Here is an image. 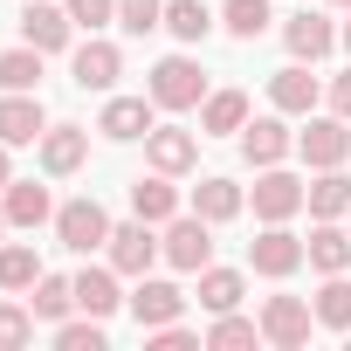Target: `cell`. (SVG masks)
<instances>
[{
  "instance_id": "cell-32",
  "label": "cell",
  "mask_w": 351,
  "mask_h": 351,
  "mask_svg": "<svg viewBox=\"0 0 351 351\" xmlns=\"http://www.w3.org/2000/svg\"><path fill=\"white\" fill-rule=\"evenodd\" d=\"M42 83V49H0V90H35Z\"/></svg>"
},
{
  "instance_id": "cell-23",
  "label": "cell",
  "mask_w": 351,
  "mask_h": 351,
  "mask_svg": "<svg viewBox=\"0 0 351 351\" xmlns=\"http://www.w3.org/2000/svg\"><path fill=\"white\" fill-rule=\"evenodd\" d=\"M248 124V90H207L200 104V138H228Z\"/></svg>"
},
{
  "instance_id": "cell-6",
  "label": "cell",
  "mask_w": 351,
  "mask_h": 351,
  "mask_svg": "<svg viewBox=\"0 0 351 351\" xmlns=\"http://www.w3.org/2000/svg\"><path fill=\"white\" fill-rule=\"evenodd\" d=\"M124 310L138 317V330L180 324V317H186V289H180V282H165V276H138V289L124 296Z\"/></svg>"
},
{
  "instance_id": "cell-36",
  "label": "cell",
  "mask_w": 351,
  "mask_h": 351,
  "mask_svg": "<svg viewBox=\"0 0 351 351\" xmlns=\"http://www.w3.org/2000/svg\"><path fill=\"white\" fill-rule=\"evenodd\" d=\"M117 28H124V35H152V28H165V0H117Z\"/></svg>"
},
{
  "instance_id": "cell-12",
  "label": "cell",
  "mask_w": 351,
  "mask_h": 351,
  "mask_svg": "<svg viewBox=\"0 0 351 351\" xmlns=\"http://www.w3.org/2000/svg\"><path fill=\"white\" fill-rule=\"evenodd\" d=\"M49 110L35 90H0V145H42Z\"/></svg>"
},
{
  "instance_id": "cell-17",
  "label": "cell",
  "mask_w": 351,
  "mask_h": 351,
  "mask_svg": "<svg viewBox=\"0 0 351 351\" xmlns=\"http://www.w3.org/2000/svg\"><path fill=\"white\" fill-rule=\"evenodd\" d=\"M152 110H158L152 97H110V104H104V117H97V131H104L110 145H138V138L158 124Z\"/></svg>"
},
{
  "instance_id": "cell-24",
  "label": "cell",
  "mask_w": 351,
  "mask_h": 351,
  "mask_svg": "<svg viewBox=\"0 0 351 351\" xmlns=\"http://www.w3.org/2000/svg\"><path fill=\"white\" fill-rule=\"evenodd\" d=\"M76 310H90V317H117L124 310V289H117V269L110 262L76 276Z\"/></svg>"
},
{
  "instance_id": "cell-7",
  "label": "cell",
  "mask_w": 351,
  "mask_h": 351,
  "mask_svg": "<svg viewBox=\"0 0 351 351\" xmlns=\"http://www.w3.org/2000/svg\"><path fill=\"white\" fill-rule=\"evenodd\" d=\"M104 255H110V269L117 276H152V262L165 255L158 248V234H152V221H124V228H110V241H104Z\"/></svg>"
},
{
  "instance_id": "cell-2",
  "label": "cell",
  "mask_w": 351,
  "mask_h": 351,
  "mask_svg": "<svg viewBox=\"0 0 351 351\" xmlns=\"http://www.w3.org/2000/svg\"><path fill=\"white\" fill-rule=\"evenodd\" d=\"M158 248H165V262L180 269V276H200V269L214 262V221H200L193 207H186V214H172L165 234H158Z\"/></svg>"
},
{
  "instance_id": "cell-18",
  "label": "cell",
  "mask_w": 351,
  "mask_h": 351,
  "mask_svg": "<svg viewBox=\"0 0 351 351\" xmlns=\"http://www.w3.org/2000/svg\"><path fill=\"white\" fill-rule=\"evenodd\" d=\"M282 49H289V62H324L337 49V28L324 14H289L282 21Z\"/></svg>"
},
{
  "instance_id": "cell-41",
  "label": "cell",
  "mask_w": 351,
  "mask_h": 351,
  "mask_svg": "<svg viewBox=\"0 0 351 351\" xmlns=\"http://www.w3.org/2000/svg\"><path fill=\"white\" fill-rule=\"evenodd\" d=\"M337 42H344V56H351V21H344V28H337Z\"/></svg>"
},
{
  "instance_id": "cell-38",
  "label": "cell",
  "mask_w": 351,
  "mask_h": 351,
  "mask_svg": "<svg viewBox=\"0 0 351 351\" xmlns=\"http://www.w3.org/2000/svg\"><path fill=\"white\" fill-rule=\"evenodd\" d=\"M62 8H69V21L90 28V35H97L104 21H117V0H62Z\"/></svg>"
},
{
  "instance_id": "cell-31",
  "label": "cell",
  "mask_w": 351,
  "mask_h": 351,
  "mask_svg": "<svg viewBox=\"0 0 351 351\" xmlns=\"http://www.w3.org/2000/svg\"><path fill=\"white\" fill-rule=\"evenodd\" d=\"M310 310H317L324 330H351V282H344V276H324V289H317Z\"/></svg>"
},
{
  "instance_id": "cell-43",
  "label": "cell",
  "mask_w": 351,
  "mask_h": 351,
  "mask_svg": "<svg viewBox=\"0 0 351 351\" xmlns=\"http://www.w3.org/2000/svg\"><path fill=\"white\" fill-rule=\"evenodd\" d=\"M330 8H351V0H330Z\"/></svg>"
},
{
  "instance_id": "cell-21",
  "label": "cell",
  "mask_w": 351,
  "mask_h": 351,
  "mask_svg": "<svg viewBox=\"0 0 351 351\" xmlns=\"http://www.w3.org/2000/svg\"><path fill=\"white\" fill-rule=\"evenodd\" d=\"M131 214L152 221V228H165L172 214H180V186H172V172H152V180L131 186Z\"/></svg>"
},
{
  "instance_id": "cell-44",
  "label": "cell",
  "mask_w": 351,
  "mask_h": 351,
  "mask_svg": "<svg viewBox=\"0 0 351 351\" xmlns=\"http://www.w3.org/2000/svg\"><path fill=\"white\" fill-rule=\"evenodd\" d=\"M344 228H351V214H344Z\"/></svg>"
},
{
  "instance_id": "cell-19",
  "label": "cell",
  "mask_w": 351,
  "mask_h": 351,
  "mask_svg": "<svg viewBox=\"0 0 351 351\" xmlns=\"http://www.w3.org/2000/svg\"><path fill=\"white\" fill-rule=\"evenodd\" d=\"M0 207H8V228H21V234H35L42 221H56V200H49V186H35V180H8Z\"/></svg>"
},
{
  "instance_id": "cell-34",
  "label": "cell",
  "mask_w": 351,
  "mask_h": 351,
  "mask_svg": "<svg viewBox=\"0 0 351 351\" xmlns=\"http://www.w3.org/2000/svg\"><path fill=\"white\" fill-rule=\"evenodd\" d=\"M56 344H62V351H104V344H110V330H104V317H90V310H83L76 324H69V317L56 324Z\"/></svg>"
},
{
  "instance_id": "cell-26",
  "label": "cell",
  "mask_w": 351,
  "mask_h": 351,
  "mask_svg": "<svg viewBox=\"0 0 351 351\" xmlns=\"http://www.w3.org/2000/svg\"><path fill=\"white\" fill-rule=\"evenodd\" d=\"M241 296H248V276L241 269H200V310L207 317H221V310H241Z\"/></svg>"
},
{
  "instance_id": "cell-10",
  "label": "cell",
  "mask_w": 351,
  "mask_h": 351,
  "mask_svg": "<svg viewBox=\"0 0 351 351\" xmlns=\"http://www.w3.org/2000/svg\"><path fill=\"white\" fill-rule=\"evenodd\" d=\"M117 76H124V56H117V42L90 35V42H76V49H69V83H76V90H110Z\"/></svg>"
},
{
  "instance_id": "cell-28",
  "label": "cell",
  "mask_w": 351,
  "mask_h": 351,
  "mask_svg": "<svg viewBox=\"0 0 351 351\" xmlns=\"http://www.w3.org/2000/svg\"><path fill=\"white\" fill-rule=\"evenodd\" d=\"M165 35L172 42H207L214 35V14H207V0H165Z\"/></svg>"
},
{
  "instance_id": "cell-16",
  "label": "cell",
  "mask_w": 351,
  "mask_h": 351,
  "mask_svg": "<svg viewBox=\"0 0 351 351\" xmlns=\"http://www.w3.org/2000/svg\"><path fill=\"white\" fill-rule=\"evenodd\" d=\"M35 152H42V172H49V180H69V172H83V158H90V131H83V124H49Z\"/></svg>"
},
{
  "instance_id": "cell-1",
  "label": "cell",
  "mask_w": 351,
  "mask_h": 351,
  "mask_svg": "<svg viewBox=\"0 0 351 351\" xmlns=\"http://www.w3.org/2000/svg\"><path fill=\"white\" fill-rule=\"evenodd\" d=\"M145 97H152L158 110H200V104H207V76H200L193 56H165V62H152Z\"/></svg>"
},
{
  "instance_id": "cell-20",
  "label": "cell",
  "mask_w": 351,
  "mask_h": 351,
  "mask_svg": "<svg viewBox=\"0 0 351 351\" xmlns=\"http://www.w3.org/2000/svg\"><path fill=\"white\" fill-rule=\"evenodd\" d=\"M303 255H310V269H317V276H344V269H351V228L317 221V228H310V241H303Z\"/></svg>"
},
{
  "instance_id": "cell-9",
  "label": "cell",
  "mask_w": 351,
  "mask_h": 351,
  "mask_svg": "<svg viewBox=\"0 0 351 351\" xmlns=\"http://www.w3.org/2000/svg\"><path fill=\"white\" fill-rule=\"evenodd\" d=\"M310 324H317V310H310L303 296H269V303H262V344H276V351L310 344Z\"/></svg>"
},
{
  "instance_id": "cell-30",
  "label": "cell",
  "mask_w": 351,
  "mask_h": 351,
  "mask_svg": "<svg viewBox=\"0 0 351 351\" xmlns=\"http://www.w3.org/2000/svg\"><path fill=\"white\" fill-rule=\"evenodd\" d=\"M241 344H262V317H234V310H221V317L207 324V351H241Z\"/></svg>"
},
{
  "instance_id": "cell-3",
  "label": "cell",
  "mask_w": 351,
  "mask_h": 351,
  "mask_svg": "<svg viewBox=\"0 0 351 351\" xmlns=\"http://www.w3.org/2000/svg\"><path fill=\"white\" fill-rule=\"evenodd\" d=\"M296 158H303L310 172L344 165V158H351V117H337V110H330V117H317V110H310V124L296 131Z\"/></svg>"
},
{
  "instance_id": "cell-42",
  "label": "cell",
  "mask_w": 351,
  "mask_h": 351,
  "mask_svg": "<svg viewBox=\"0 0 351 351\" xmlns=\"http://www.w3.org/2000/svg\"><path fill=\"white\" fill-rule=\"evenodd\" d=\"M0 234H8V207H0Z\"/></svg>"
},
{
  "instance_id": "cell-39",
  "label": "cell",
  "mask_w": 351,
  "mask_h": 351,
  "mask_svg": "<svg viewBox=\"0 0 351 351\" xmlns=\"http://www.w3.org/2000/svg\"><path fill=\"white\" fill-rule=\"evenodd\" d=\"M324 97H330V110H337V117H351V69H344V76H330V90H324Z\"/></svg>"
},
{
  "instance_id": "cell-37",
  "label": "cell",
  "mask_w": 351,
  "mask_h": 351,
  "mask_svg": "<svg viewBox=\"0 0 351 351\" xmlns=\"http://www.w3.org/2000/svg\"><path fill=\"white\" fill-rule=\"evenodd\" d=\"M145 344H152V351H200V344H207V330H186V324H158V330H145Z\"/></svg>"
},
{
  "instance_id": "cell-4",
  "label": "cell",
  "mask_w": 351,
  "mask_h": 351,
  "mask_svg": "<svg viewBox=\"0 0 351 351\" xmlns=\"http://www.w3.org/2000/svg\"><path fill=\"white\" fill-rule=\"evenodd\" d=\"M56 241L69 248V255H90V248H104L110 241V214L83 193V200H62L56 207Z\"/></svg>"
},
{
  "instance_id": "cell-29",
  "label": "cell",
  "mask_w": 351,
  "mask_h": 351,
  "mask_svg": "<svg viewBox=\"0 0 351 351\" xmlns=\"http://www.w3.org/2000/svg\"><path fill=\"white\" fill-rule=\"evenodd\" d=\"M42 282V255L28 248V241H0V289H35Z\"/></svg>"
},
{
  "instance_id": "cell-33",
  "label": "cell",
  "mask_w": 351,
  "mask_h": 351,
  "mask_svg": "<svg viewBox=\"0 0 351 351\" xmlns=\"http://www.w3.org/2000/svg\"><path fill=\"white\" fill-rule=\"evenodd\" d=\"M269 21H276V14H269V0H228V8H221V28H228L234 42H255Z\"/></svg>"
},
{
  "instance_id": "cell-27",
  "label": "cell",
  "mask_w": 351,
  "mask_h": 351,
  "mask_svg": "<svg viewBox=\"0 0 351 351\" xmlns=\"http://www.w3.org/2000/svg\"><path fill=\"white\" fill-rule=\"evenodd\" d=\"M28 310H35L42 324H62V317L76 310V276H49V269H42V282L28 289Z\"/></svg>"
},
{
  "instance_id": "cell-14",
  "label": "cell",
  "mask_w": 351,
  "mask_h": 351,
  "mask_svg": "<svg viewBox=\"0 0 351 351\" xmlns=\"http://www.w3.org/2000/svg\"><path fill=\"white\" fill-rule=\"evenodd\" d=\"M269 104H276L282 117H310V110L324 104V83L310 76V62H282V69L269 76Z\"/></svg>"
},
{
  "instance_id": "cell-8",
  "label": "cell",
  "mask_w": 351,
  "mask_h": 351,
  "mask_svg": "<svg viewBox=\"0 0 351 351\" xmlns=\"http://www.w3.org/2000/svg\"><path fill=\"white\" fill-rule=\"evenodd\" d=\"M21 42L42 49V56L76 49V21H69V8H56V0H28V8H21Z\"/></svg>"
},
{
  "instance_id": "cell-22",
  "label": "cell",
  "mask_w": 351,
  "mask_h": 351,
  "mask_svg": "<svg viewBox=\"0 0 351 351\" xmlns=\"http://www.w3.org/2000/svg\"><path fill=\"white\" fill-rule=\"evenodd\" d=\"M241 207H248V193H241L234 180H221V172H207V180L193 186V214H200V221H214V228H221V221H234Z\"/></svg>"
},
{
  "instance_id": "cell-15",
  "label": "cell",
  "mask_w": 351,
  "mask_h": 351,
  "mask_svg": "<svg viewBox=\"0 0 351 351\" xmlns=\"http://www.w3.org/2000/svg\"><path fill=\"white\" fill-rule=\"evenodd\" d=\"M289 152H296V138H289V117H282V110H276V117H248V124H241V158H248L255 172H262V165H282Z\"/></svg>"
},
{
  "instance_id": "cell-5",
  "label": "cell",
  "mask_w": 351,
  "mask_h": 351,
  "mask_svg": "<svg viewBox=\"0 0 351 351\" xmlns=\"http://www.w3.org/2000/svg\"><path fill=\"white\" fill-rule=\"evenodd\" d=\"M310 255H303V241L282 228V221H262V234L248 241V269L255 276H269V282H282V276H296Z\"/></svg>"
},
{
  "instance_id": "cell-11",
  "label": "cell",
  "mask_w": 351,
  "mask_h": 351,
  "mask_svg": "<svg viewBox=\"0 0 351 351\" xmlns=\"http://www.w3.org/2000/svg\"><path fill=\"white\" fill-rule=\"evenodd\" d=\"M145 158H152V172H193L200 165V131H180V124H152L145 131Z\"/></svg>"
},
{
  "instance_id": "cell-40",
  "label": "cell",
  "mask_w": 351,
  "mask_h": 351,
  "mask_svg": "<svg viewBox=\"0 0 351 351\" xmlns=\"http://www.w3.org/2000/svg\"><path fill=\"white\" fill-rule=\"evenodd\" d=\"M8 152H14V145H0V193H8V180H14V165H8Z\"/></svg>"
},
{
  "instance_id": "cell-25",
  "label": "cell",
  "mask_w": 351,
  "mask_h": 351,
  "mask_svg": "<svg viewBox=\"0 0 351 351\" xmlns=\"http://www.w3.org/2000/svg\"><path fill=\"white\" fill-rule=\"evenodd\" d=\"M303 207H310L317 221H344V214H351V180H344L337 165H330V172H317V180L303 186Z\"/></svg>"
},
{
  "instance_id": "cell-13",
  "label": "cell",
  "mask_w": 351,
  "mask_h": 351,
  "mask_svg": "<svg viewBox=\"0 0 351 351\" xmlns=\"http://www.w3.org/2000/svg\"><path fill=\"white\" fill-rule=\"evenodd\" d=\"M248 200H255V221H289V214H303V180L282 165H262Z\"/></svg>"
},
{
  "instance_id": "cell-35",
  "label": "cell",
  "mask_w": 351,
  "mask_h": 351,
  "mask_svg": "<svg viewBox=\"0 0 351 351\" xmlns=\"http://www.w3.org/2000/svg\"><path fill=\"white\" fill-rule=\"evenodd\" d=\"M35 324H42V317H35L28 303H0V351H21V344L35 337Z\"/></svg>"
}]
</instances>
